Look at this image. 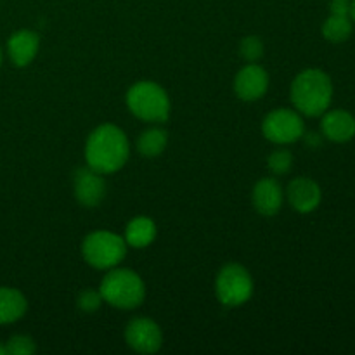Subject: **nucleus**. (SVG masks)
<instances>
[{
	"label": "nucleus",
	"mask_w": 355,
	"mask_h": 355,
	"mask_svg": "<svg viewBox=\"0 0 355 355\" xmlns=\"http://www.w3.org/2000/svg\"><path fill=\"white\" fill-rule=\"evenodd\" d=\"M73 191H75L76 201L82 207H99L106 196V180L103 173L96 172L90 166H83L76 170L75 179H73Z\"/></svg>",
	"instance_id": "nucleus-9"
},
{
	"label": "nucleus",
	"mask_w": 355,
	"mask_h": 355,
	"mask_svg": "<svg viewBox=\"0 0 355 355\" xmlns=\"http://www.w3.org/2000/svg\"><path fill=\"white\" fill-rule=\"evenodd\" d=\"M322 37L331 44H342L350 38L354 31V21L350 14H331L322 23Z\"/></svg>",
	"instance_id": "nucleus-17"
},
{
	"label": "nucleus",
	"mask_w": 355,
	"mask_h": 355,
	"mask_svg": "<svg viewBox=\"0 0 355 355\" xmlns=\"http://www.w3.org/2000/svg\"><path fill=\"white\" fill-rule=\"evenodd\" d=\"M288 198V203L291 205L298 214H311L321 205L322 191L315 180L311 177H297L288 184V189L284 193Z\"/></svg>",
	"instance_id": "nucleus-11"
},
{
	"label": "nucleus",
	"mask_w": 355,
	"mask_h": 355,
	"mask_svg": "<svg viewBox=\"0 0 355 355\" xmlns=\"http://www.w3.org/2000/svg\"><path fill=\"white\" fill-rule=\"evenodd\" d=\"M166 144H168V134L162 128L155 127L142 132L137 141V149L146 158H156L165 151Z\"/></svg>",
	"instance_id": "nucleus-18"
},
{
	"label": "nucleus",
	"mask_w": 355,
	"mask_h": 355,
	"mask_svg": "<svg viewBox=\"0 0 355 355\" xmlns=\"http://www.w3.org/2000/svg\"><path fill=\"white\" fill-rule=\"evenodd\" d=\"M284 189L274 177H266L255 184L252 193V203L257 214L262 217H274L279 214L284 203Z\"/></svg>",
	"instance_id": "nucleus-12"
},
{
	"label": "nucleus",
	"mask_w": 355,
	"mask_h": 355,
	"mask_svg": "<svg viewBox=\"0 0 355 355\" xmlns=\"http://www.w3.org/2000/svg\"><path fill=\"white\" fill-rule=\"evenodd\" d=\"M321 116V130L328 141L345 144L355 137V116L350 111L331 110Z\"/></svg>",
	"instance_id": "nucleus-13"
},
{
	"label": "nucleus",
	"mask_w": 355,
	"mask_h": 355,
	"mask_svg": "<svg viewBox=\"0 0 355 355\" xmlns=\"http://www.w3.org/2000/svg\"><path fill=\"white\" fill-rule=\"evenodd\" d=\"M0 66H2V49H0Z\"/></svg>",
	"instance_id": "nucleus-26"
},
{
	"label": "nucleus",
	"mask_w": 355,
	"mask_h": 355,
	"mask_svg": "<svg viewBox=\"0 0 355 355\" xmlns=\"http://www.w3.org/2000/svg\"><path fill=\"white\" fill-rule=\"evenodd\" d=\"M290 96L298 113L305 116H321L331 106V76L319 68L304 69L295 76Z\"/></svg>",
	"instance_id": "nucleus-2"
},
{
	"label": "nucleus",
	"mask_w": 355,
	"mask_h": 355,
	"mask_svg": "<svg viewBox=\"0 0 355 355\" xmlns=\"http://www.w3.org/2000/svg\"><path fill=\"white\" fill-rule=\"evenodd\" d=\"M6 350L10 355H31L37 350V345H35L33 338H30V336L14 335L6 343Z\"/></svg>",
	"instance_id": "nucleus-22"
},
{
	"label": "nucleus",
	"mask_w": 355,
	"mask_h": 355,
	"mask_svg": "<svg viewBox=\"0 0 355 355\" xmlns=\"http://www.w3.org/2000/svg\"><path fill=\"white\" fill-rule=\"evenodd\" d=\"M103 300L111 307L132 311L142 305L146 298V284L137 272L123 267L107 270L99 286Z\"/></svg>",
	"instance_id": "nucleus-3"
},
{
	"label": "nucleus",
	"mask_w": 355,
	"mask_h": 355,
	"mask_svg": "<svg viewBox=\"0 0 355 355\" xmlns=\"http://www.w3.org/2000/svg\"><path fill=\"white\" fill-rule=\"evenodd\" d=\"M38 47H40V38L35 31L19 30L10 35L7 42V54L17 68H24L37 58Z\"/></svg>",
	"instance_id": "nucleus-14"
},
{
	"label": "nucleus",
	"mask_w": 355,
	"mask_h": 355,
	"mask_svg": "<svg viewBox=\"0 0 355 355\" xmlns=\"http://www.w3.org/2000/svg\"><path fill=\"white\" fill-rule=\"evenodd\" d=\"M239 54L246 62H257L263 55V42L255 35L245 37L239 44Z\"/></svg>",
	"instance_id": "nucleus-20"
},
{
	"label": "nucleus",
	"mask_w": 355,
	"mask_h": 355,
	"mask_svg": "<svg viewBox=\"0 0 355 355\" xmlns=\"http://www.w3.org/2000/svg\"><path fill=\"white\" fill-rule=\"evenodd\" d=\"M307 142L311 148H315V146H321V139H319V135H315L314 132H311V134L307 135Z\"/></svg>",
	"instance_id": "nucleus-23"
},
{
	"label": "nucleus",
	"mask_w": 355,
	"mask_h": 355,
	"mask_svg": "<svg viewBox=\"0 0 355 355\" xmlns=\"http://www.w3.org/2000/svg\"><path fill=\"white\" fill-rule=\"evenodd\" d=\"M267 166L272 175H284L291 170L293 166V155L288 149H277L272 151L267 158Z\"/></svg>",
	"instance_id": "nucleus-19"
},
{
	"label": "nucleus",
	"mask_w": 355,
	"mask_h": 355,
	"mask_svg": "<svg viewBox=\"0 0 355 355\" xmlns=\"http://www.w3.org/2000/svg\"><path fill=\"white\" fill-rule=\"evenodd\" d=\"M28 311V300L16 288H0V324L19 321Z\"/></svg>",
	"instance_id": "nucleus-16"
},
{
	"label": "nucleus",
	"mask_w": 355,
	"mask_h": 355,
	"mask_svg": "<svg viewBox=\"0 0 355 355\" xmlns=\"http://www.w3.org/2000/svg\"><path fill=\"white\" fill-rule=\"evenodd\" d=\"M125 342L139 354H156L163 345V333L153 319L135 318L125 328Z\"/></svg>",
	"instance_id": "nucleus-8"
},
{
	"label": "nucleus",
	"mask_w": 355,
	"mask_h": 355,
	"mask_svg": "<svg viewBox=\"0 0 355 355\" xmlns=\"http://www.w3.org/2000/svg\"><path fill=\"white\" fill-rule=\"evenodd\" d=\"M127 243L120 234L111 231H94L83 239L82 255L90 267L110 270L118 267L127 255Z\"/></svg>",
	"instance_id": "nucleus-5"
},
{
	"label": "nucleus",
	"mask_w": 355,
	"mask_h": 355,
	"mask_svg": "<svg viewBox=\"0 0 355 355\" xmlns=\"http://www.w3.org/2000/svg\"><path fill=\"white\" fill-rule=\"evenodd\" d=\"M262 134L272 144H293L305 135V123L297 110L279 107L263 118Z\"/></svg>",
	"instance_id": "nucleus-7"
},
{
	"label": "nucleus",
	"mask_w": 355,
	"mask_h": 355,
	"mask_svg": "<svg viewBox=\"0 0 355 355\" xmlns=\"http://www.w3.org/2000/svg\"><path fill=\"white\" fill-rule=\"evenodd\" d=\"M130 156V142L125 132L113 123L99 125L85 142L87 166L103 175L118 172Z\"/></svg>",
	"instance_id": "nucleus-1"
},
{
	"label": "nucleus",
	"mask_w": 355,
	"mask_h": 355,
	"mask_svg": "<svg viewBox=\"0 0 355 355\" xmlns=\"http://www.w3.org/2000/svg\"><path fill=\"white\" fill-rule=\"evenodd\" d=\"M156 232H158V229H156L155 220L141 215V217H134L128 222L127 227H125L123 239L127 243V246H132L135 250H142L148 248L155 241Z\"/></svg>",
	"instance_id": "nucleus-15"
},
{
	"label": "nucleus",
	"mask_w": 355,
	"mask_h": 355,
	"mask_svg": "<svg viewBox=\"0 0 355 355\" xmlns=\"http://www.w3.org/2000/svg\"><path fill=\"white\" fill-rule=\"evenodd\" d=\"M127 106L135 118L148 123H163L168 120L172 104L166 90L156 82L142 80L127 92Z\"/></svg>",
	"instance_id": "nucleus-4"
},
{
	"label": "nucleus",
	"mask_w": 355,
	"mask_h": 355,
	"mask_svg": "<svg viewBox=\"0 0 355 355\" xmlns=\"http://www.w3.org/2000/svg\"><path fill=\"white\" fill-rule=\"evenodd\" d=\"M350 17L355 23V0H350Z\"/></svg>",
	"instance_id": "nucleus-24"
},
{
	"label": "nucleus",
	"mask_w": 355,
	"mask_h": 355,
	"mask_svg": "<svg viewBox=\"0 0 355 355\" xmlns=\"http://www.w3.org/2000/svg\"><path fill=\"white\" fill-rule=\"evenodd\" d=\"M6 354H7L6 345H2V343H0V355H6Z\"/></svg>",
	"instance_id": "nucleus-25"
},
{
	"label": "nucleus",
	"mask_w": 355,
	"mask_h": 355,
	"mask_svg": "<svg viewBox=\"0 0 355 355\" xmlns=\"http://www.w3.org/2000/svg\"><path fill=\"white\" fill-rule=\"evenodd\" d=\"M269 90V73L257 62H248L238 71L234 78V92L241 101L262 99Z\"/></svg>",
	"instance_id": "nucleus-10"
},
{
	"label": "nucleus",
	"mask_w": 355,
	"mask_h": 355,
	"mask_svg": "<svg viewBox=\"0 0 355 355\" xmlns=\"http://www.w3.org/2000/svg\"><path fill=\"white\" fill-rule=\"evenodd\" d=\"M103 295H101L99 290H83L82 293L78 295V298H76V305H78V309L82 312H85V314H94V312H97L101 309V305H103Z\"/></svg>",
	"instance_id": "nucleus-21"
},
{
	"label": "nucleus",
	"mask_w": 355,
	"mask_h": 355,
	"mask_svg": "<svg viewBox=\"0 0 355 355\" xmlns=\"http://www.w3.org/2000/svg\"><path fill=\"white\" fill-rule=\"evenodd\" d=\"M255 284L252 274L241 263H227L215 279L217 300L225 307H239L252 298Z\"/></svg>",
	"instance_id": "nucleus-6"
}]
</instances>
